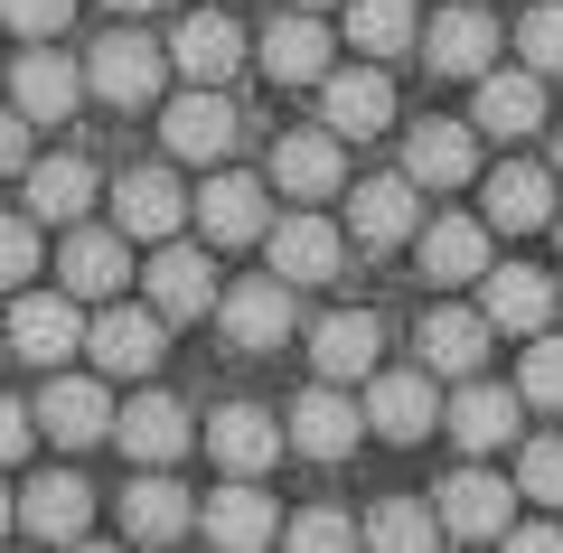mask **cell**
<instances>
[{
	"label": "cell",
	"mask_w": 563,
	"mask_h": 553,
	"mask_svg": "<svg viewBox=\"0 0 563 553\" xmlns=\"http://www.w3.org/2000/svg\"><path fill=\"white\" fill-rule=\"evenodd\" d=\"M263 254H273V281L310 291V281H339L347 273V225H329L320 207H301V217L263 225Z\"/></svg>",
	"instance_id": "obj_1"
},
{
	"label": "cell",
	"mask_w": 563,
	"mask_h": 553,
	"mask_svg": "<svg viewBox=\"0 0 563 553\" xmlns=\"http://www.w3.org/2000/svg\"><path fill=\"white\" fill-rule=\"evenodd\" d=\"M0 347L29 356V366H66V356L85 347V310L66 291H10V329H0Z\"/></svg>",
	"instance_id": "obj_2"
},
{
	"label": "cell",
	"mask_w": 563,
	"mask_h": 553,
	"mask_svg": "<svg viewBox=\"0 0 563 553\" xmlns=\"http://www.w3.org/2000/svg\"><path fill=\"white\" fill-rule=\"evenodd\" d=\"M161 76H169V57L141 29H113V38H95V57H85V85H95L113 113H141V103L161 95Z\"/></svg>",
	"instance_id": "obj_3"
},
{
	"label": "cell",
	"mask_w": 563,
	"mask_h": 553,
	"mask_svg": "<svg viewBox=\"0 0 563 553\" xmlns=\"http://www.w3.org/2000/svg\"><path fill=\"white\" fill-rule=\"evenodd\" d=\"M432 516H442V534H461V544H498V534L517 526V478L451 469L442 497H432Z\"/></svg>",
	"instance_id": "obj_4"
},
{
	"label": "cell",
	"mask_w": 563,
	"mask_h": 553,
	"mask_svg": "<svg viewBox=\"0 0 563 553\" xmlns=\"http://www.w3.org/2000/svg\"><path fill=\"white\" fill-rule=\"evenodd\" d=\"M113 225L122 235H141V244H169L188 225V188H179V169L169 159H151V169H122L113 178Z\"/></svg>",
	"instance_id": "obj_5"
},
{
	"label": "cell",
	"mask_w": 563,
	"mask_h": 553,
	"mask_svg": "<svg viewBox=\"0 0 563 553\" xmlns=\"http://www.w3.org/2000/svg\"><path fill=\"white\" fill-rule=\"evenodd\" d=\"M366 432H385V441H422L432 422H442V395H432V366H376L366 376Z\"/></svg>",
	"instance_id": "obj_6"
},
{
	"label": "cell",
	"mask_w": 563,
	"mask_h": 553,
	"mask_svg": "<svg viewBox=\"0 0 563 553\" xmlns=\"http://www.w3.org/2000/svg\"><path fill=\"white\" fill-rule=\"evenodd\" d=\"M113 441L141 460V469H179L188 441H198V422H188L179 395H161V385H151V395H132V403L113 413Z\"/></svg>",
	"instance_id": "obj_7"
},
{
	"label": "cell",
	"mask_w": 563,
	"mask_h": 553,
	"mask_svg": "<svg viewBox=\"0 0 563 553\" xmlns=\"http://www.w3.org/2000/svg\"><path fill=\"white\" fill-rule=\"evenodd\" d=\"M57 273H66V300H113L122 281H132V235L122 225H66L57 244Z\"/></svg>",
	"instance_id": "obj_8"
},
{
	"label": "cell",
	"mask_w": 563,
	"mask_h": 553,
	"mask_svg": "<svg viewBox=\"0 0 563 553\" xmlns=\"http://www.w3.org/2000/svg\"><path fill=\"white\" fill-rule=\"evenodd\" d=\"M235 141H244V113L217 95V85H188V95L161 113V151L169 159H225Z\"/></svg>",
	"instance_id": "obj_9"
},
{
	"label": "cell",
	"mask_w": 563,
	"mask_h": 553,
	"mask_svg": "<svg viewBox=\"0 0 563 553\" xmlns=\"http://www.w3.org/2000/svg\"><path fill=\"white\" fill-rule=\"evenodd\" d=\"M273 188H282V198H301V207L339 198V188H347V141L329 132V122H320V132H282L273 141Z\"/></svg>",
	"instance_id": "obj_10"
},
{
	"label": "cell",
	"mask_w": 563,
	"mask_h": 553,
	"mask_svg": "<svg viewBox=\"0 0 563 553\" xmlns=\"http://www.w3.org/2000/svg\"><path fill=\"white\" fill-rule=\"evenodd\" d=\"M385 356V319L376 310H329L320 329H310V376L320 385H366Z\"/></svg>",
	"instance_id": "obj_11"
},
{
	"label": "cell",
	"mask_w": 563,
	"mask_h": 553,
	"mask_svg": "<svg viewBox=\"0 0 563 553\" xmlns=\"http://www.w3.org/2000/svg\"><path fill=\"white\" fill-rule=\"evenodd\" d=\"M282 441L310 451V460H347V451L366 441V413L347 403V385H320V376H310L301 403H291V422H282Z\"/></svg>",
	"instance_id": "obj_12"
},
{
	"label": "cell",
	"mask_w": 563,
	"mask_h": 553,
	"mask_svg": "<svg viewBox=\"0 0 563 553\" xmlns=\"http://www.w3.org/2000/svg\"><path fill=\"white\" fill-rule=\"evenodd\" d=\"M10 526H20V534H47V544H76V534L95 526V488H85L76 469H38L20 497H10Z\"/></svg>",
	"instance_id": "obj_13"
},
{
	"label": "cell",
	"mask_w": 563,
	"mask_h": 553,
	"mask_svg": "<svg viewBox=\"0 0 563 553\" xmlns=\"http://www.w3.org/2000/svg\"><path fill=\"white\" fill-rule=\"evenodd\" d=\"M85 347H95V376H151L169 347V319L161 310H95L85 319Z\"/></svg>",
	"instance_id": "obj_14"
},
{
	"label": "cell",
	"mask_w": 563,
	"mask_h": 553,
	"mask_svg": "<svg viewBox=\"0 0 563 553\" xmlns=\"http://www.w3.org/2000/svg\"><path fill=\"white\" fill-rule=\"evenodd\" d=\"M141 281H151V310H161L169 329H179V319H207V310H217V263H207L198 244H179V235H169L151 263H141Z\"/></svg>",
	"instance_id": "obj_15"
},
{
	"label": "cell",
	"mask_w": 563,
	"mask_h": 553,
	"mask_svg": "<svg viewBox=\"0 0 563 553\" xmlns=\"http://www.w3.org/2000/svg\"><path fill=\"white\" fill-rule=\"evenodd\" d=\"M217 329H225V347H244V356H263V347H282L291 338V281H235V291H217Z\"/></svg>",
	"instance_id": "obj_16"
},
{
	"label": "cell",
	"mask_w": 563,
	"mask_h": 553,
	"mask_svg": "<svg viewBox=\"0 0 563 553\" xmlns=\"http://www.w3.org/2000/svg\"><path fill=\"white\" fill-rule=\"evenodd\" d=\"M188 217L207 225V244H263V225H273V198H263V178L217 169L198 198H188Z\"/></svg>",
	"instance_id": "obj_17"
},
{
	"label": "cell",
	"mask_w": 563,
	"mask_h": 553,
	"mask_svg": "<svg viewBox=\"0 0 563 553\" xmlns=\"http://www.w3.org/2000/svg\"><path fill=\"white\" fill-rule=\"evenodd\" d=\"M536 122H544V76H536V66H488L479 95H470V132H488V141H526Z\"/></svg>",
	"instance_id": "obj_18"
},
{
	"label": "cell",
	"mask_w": 563,
	"mask_h": 553,
	"mask_svg": "<svg viewBox=\"0 0 563 553\" xmlns=\"http://www.w3.org/2000/svg\"><path fill=\"white\" fill-rule=\"evenodd\" d=\"M76 103H85V66H76V57H57L47 38L29 47L20 66H10V113H20V122H66Z\"/></svg>",
	"instance_id": "obj_19"
},
{
	"label": "cell",
	"mask_w": 563,
	"mask_h": 553,
	"mask_svg": "<svg viewBox=\"0 0 563 553\" xmlns=\"http://www.w3.org/2000/svg\"><path fill=\"white\" fill-rule=\"evenodd\" d=\"M198 526H207V544H217V553H263L282 534V507L263 497V478H225V488L198 507Z\"/></svg>",
	"instance_id": "obj_20"
},
{
	"label": "cell",
	"mask_w": 563,
	"mask_h": 553,
	"mask_svg": "<svg viewBox=\"0 0 563 553\" xmlns=\"http://www.w3.org/2000/svg\"><path fill=\"white\" fill-rule=\"evenodd\" d=\"M320 113L339 141H366L395 122V85H385V66H329L320 76Z\"/></svg>",
	"instance_id": "obj_21"
},
{
	"label": "cell",
	"mask_w": 563,
	"mask_h": 553,
	"mask_svg": "<svg viewBox=\"0 0 563 553\" xmlns=\"http://www.w3.org/2000/svg\"><path fill=\"white\" fill-rule=\"evenodd\" d=\"M479 319L507 338H536L544 319H554V281L536 273V263H488L479 273Z\"/></svg>",
	"instance_id": "obj_22"
},
{
	"label": "cell",
	"mask_w": 563,
	"mask_h": 553,
	"mask_svg": "<svg viewBox=\"0 0 563 553\" xmlns=\"http://www.w3.org/2000/svg\"><path fill=\"white\" fill-rule=\"evenodd\" d=\"M207 451H217L225 478H263L282 460V422L263 413V403H217V413H207Z\"/></svg>",
	"instance_id": "obj_23"
},
{
	"label": "cell",
	"mask_w": 563,
	"mask_h": 553,
	"mask_svg": "<svg viewBox=\"0 0 563 553\" xmlns=\"http://www.w3.org/2000/svg\"><path fill=\"white\" fill-rule=\"evenodd\" d=\"M422 57H432V76H470L479 85L488 66H498V20H488L479 0H461V10H442V20L422 29Z\"/></svg>",
	"instance_id": "obj_24"
},
{
	"label": "cell",
	"mask_w": 563,
	"mask_h": 553,
	"mask_svg": "<svg viewBox=\"0 0 563 553\" xmlns=\"http://www.w3.org/2000/svg\"><path fill=\"white\" fill-rule=\"evenodd\" d=\"M20 207H29L38 225H76L85 207H95V159H76V151L29 159V169H20Z\"/></svg>",
	"instance_id": "obj_25"
},
{
	"label": "cell",
	"mask_w": 563,
	"mask_h": 553,
	"mask_svg": "<svg viewBox=\"0 0 563 553\" xmlns=\"http://www.w3.org/2000/svg\"><path fill=\"white\" fill-rule=\"evenodd\" d=\"M347 235L376 244V254L413 244V235H422V188H413V178H366L357 198H347Z\"/></svg>",
	"instance_id": "obj_26"
},
{
	"label": "cell",
	"mask_w": 563,
	"mask_h": 553,
	"mask_svg": "<svg viewBox=\"0 0 563 553\" xmlns=\"http://www.w3.org/2000/svg\"><path fill=\"white\" fill-rule=\"evenodd\" d=\"M517 385H479V376H461V395L442 403V422H451V441H461L470 460L479 451H507V441H517Z\"/></svg>",
	"instance_id": "obj_27"
},
{
	"label": "cell",
	"mask_w": 563,
	"mask_h": 553,
	"mask_svg": "<svg viewBox=\"0 0 563 553\" xmlns=\"http://www.w3.org/2000/svg\"><path fill=\"white\" fill-rule=\"evenodd\" d=\"M29 422H38L47 441H66V451H95V441L113 432V395H103L95 376H57V385L38 395V413H29Z\"/></svg>",
	"instance_id": "obj_28"
},
{
	"label": "cell",
	"mask_w": 563,
	"mask_h": 553,
	"mask_svg": "<svg viewBox=\"0 0 563 553\" xmlns=\"http://www.w3.org/2000/svg\"><path fill=\"white\" fill-rule=\"evenodd\" d=\"M554 217V169L544 159H498L488 169V235H536Z\"/></svg>",
	"instance_id": "obj_29"
},
{
	"label": "cell",
	"mask_w": 563,
	"mask_h": 553,
	"mask_svg": "<svg viewBox=\"0 0 563 553\" xmlns=\"http://www.w3.org/2000/svg\"><path fill=\"white\" fill-rule=\"evenodd\" d=\"M413 254H422L432 281H479L488 263H498V235H488V217H432L413 235Z\"/></svg>",
	"instance_id": "obj_30"
},
{
	"label": "cell",
	"mask_w": 563,
	"mask_h": 553,
	"mask_svg": "<svg viewBox=\"0 0 563 553\" xmlns=\"http://www.w3.org/2000/svg\"><path fill=\"white\" fill-rule=\"evenodd\" d=\"M169 66H179L188 85H225L244 66V29L225 20V10H198V20L169 29Z\"/></svg>",
	"instance_id": "obj_31"
},
{
	"label": "cell",
	"mask_w": 563,
	"mask_h": 553,
	"mask_svg": "<svg viewBox=\"0 0 563 553\" xmlns=\"http://www.w3.org/2000/svg\"><path fill=\"white\" fill-rule=\"evenodd\" d=\"M470 169H479V132L470 122H413V141H404V178L413 188H470Z\"/></svg>",
	"instance_id": "obj_32"
},
{
	"label": "cell",
	"mask_w": 563,
	"mask_h": 553,
	"mask_svg": "<svg viewBox=\"0 0 563 553\" xmlns=\"http://www.w3.org/2000/svg\"><path fill=\"white\" fill-rule=\"evenodd\" d=\"M188 526H198V507H188V488L169 469H141L132 488H122V534H132V544H179Z\"/></svg>",
	"instance_id": "obj_33"
},
{
	"label": "cell",
	"mask_w": 563,
	"mask_h": 553,
	"mask_svg": "<svg viewBox=\"0 0 563 553\" xmlns=\"http://www.w3.org/2000/svg\"><path fill=\"white\" fill-rule=\"evenodd\" d=\"M263 76H273V85H320V76H329V29H320V10H282V20L263 29Z\"/></svg>",
	"instance_id": "obj_34"
},
{
	"label": "cell",
	"mask_w": 563,
	"mask_h": 553,
	"mask_svg": "<svg viewBox=\"0 0 563 553\" xmlns=\"http://www.w3.org/2000/svg\"><path fill=\"white\" fill-rule=\"evenodd\" d=\"M357 553H442V516L422 497H376L357 516Z\"/></svg>",
	"instance_id": "obj_35"
},
{
	"label": "cell",
	"mask_w": 563,
	"mask_h": 553,
	"mask_svg": "<svg viewBox=\"0 0 563 553\" xmlns=\"http://www.w3.org/2000/svg\"><path fill=\"white\" fill-rule=\"evenodd\" d=\"M488 319L479 310H432L422 319V366H432V376H479L488 366Z\"/></svg>",
	"instance_id": "obj_36"
},
{
	"label": "cell",
	"mask_w": 563,
	"mask_h": 553,
	"mask_svg": "<svg viewBox=\"0 0 563 553\" xmlns=\"http://www.w3.org/2000/svg\"><path fill=\"white\" fill-rule=\"evenodd\" d=\"M347 38L366 57H404L413 47V0H347Z\"/></svg>",
	"instance_id": "obj_37"
},
{
	"label": "cell",
	"mask_w": 563,
	"mask_h": 553,
	"mask_svg": "<svg viewBox=\"0 0 563 553\" xmlns=\"http://www.w3.org/2000/svg\"><path fill=\"white\" fill-rule=\"evenodd\" d=\"M273 544H282V553H357V516H339V507H301V516H282Z\"/></svg>",
	"instance_id": "obj_38"
},
{
	"label": "cell",
	"mask_w": 563,
	"mask_h": 553,
	"mask_svg": "<svg viewBox=\"0 0 563 553\" xmlns=\"http://www.w3.org/2000/svg\"><path fill=\"white\" fill-rule=\"evenodd\" d=\"M517 403H544V413H563V338H526V366H517Z\"/></svg>",
	"instance_id": "obj_39"
},
{
	"label": "cell",
	"mask_w": 563,
	"mask_h": 553,
	"mask_svg": "<svg viewBox=\"0 0 563 553\" xmlns=\"http://www.w3.org/2000/svg\"><path fill=\"white\" fill-rule=\"evenodd\" d=\"M517 497H536V507H563V432H536L517 451Z\"/></svg>",
	"instance_id": "obj_40"
},
{
	"label": "cell",
	"mask_w": 563,
	"mask_h": 553,
	"mask_svg": "<svg viewBox=\"0 0 563 553\" xmlns=\"http://www.w3.org/2000/svg\"><path fill=\"white\" fill-rule=\"evenodd\" d=\"M517 57L536 66V76H563V0H536L517 20Z\"/></svg>",
	"instance_id": "obj_41"
},
{
	"label": "cell",
	"mask_w": 563,
	"mask_h": 553,
	"mask_svg": "<svg viewBox=\"0 0 563 553\" xmlns=\"http://www.w3.org/2000/svg\"><path fill=\"white\" fill-rule=\"evenodd\" d=\"M38 273V217H0V291H29Z\"/></svg>",
	"instance_id": "obj_42"
},
{
	"label": "cell",
	"mask_w": 563,
	"mask_h": 553,
	"mask_svg": "<svg viewBox=\"0 0 563 553\" xmlns=\"http://www.w3.org/2000/svg\"><path fill=\"white\" fill-rule=\"evenodd\" d=\"M0 20L20 29V38H57V29L76 20V0H0Z\"/></svg>",
	"instance_id": "obj_43"
},
{
	"label": "cell",
	"mask_w": 563,
	"mask_h": 553,
	"mask_svg": "<svg viewBox=\"0 0 563 553\" xmlns=\"http://www.w3.org/2000/svg\"><path fill=\"white\" fill-rule=\"evenodd\" d=\"M20 169H29V122L0 103V178H20Z\"/></svg>",
	"instance_id": "obj_44"
},
{
	"label": "cell",
	"mask_w": 563,
	"mask_h": 553,
	"mask_svg": "<svg viewBox=\"0 0 563 553\" xmlns=\"http://www.w3.org/2000/svg\"><path fill=\"white\" fill-rule=\"evenodd\" d=\"M498 553H563V526H507Z\"/></svg>",
	"instance_id": "obj_45"
},
{
	"label": "cell",
	"mask_w": 563,
	"mask_h": 553,
	"mask_svg": "<svg viewBox=\"0 0 563 553\" xmlns=\"http://www.w3.org/2000/svg\"><path fill=\"white\" fill-rule=\"evenodd\" d=\"M29 432H38V422H29V413H20V403L0 395V460H20V451H29Z\"/></svg>",
	"instance_id": "obj_46"
},
{
	"label": "cell",
	"mask_w": 563,
	"mask_h": 553,
	"mask_svg": "<svg viewBox=\"0 0 563 553\" xmlns=\"http://www.w3.org/2000/svg\"><path fill=\"white\" fill-rule=\"evenodd\" d=\"M66 553H122V544H85V534H76V544H66Z\"/></svg>",
	"instance_id": "obj_47"
},
{
	"label": "cell",
	"mask_w": 563,
	"mask_h": 553,
	"mask_svg": "<svg viewBox=\"0 0 563 553\" xmlns=\"http://www.w3.org/2000/svg\"><path fill=\"white\" fill-rule=\"evenodd\" d=\"M103 10H151V0H103Z\"/></svg>",
	"instance_id": "obj_48"
},
{
	"label": "cell",
	"mask_w": 563,
	"mask_h": 553,
	"mask_svg": "<svg viewBox=\"0 0 563 553\" xmlns=\"http://www.w3.org/2000/svg\"><path fill=\"white\" fill-rule=\"evenodd\" d=\"M0 534H10V488H0Z\"/></svg>",
	"instance_id": "obj_49"
},
{
	"label": "cell",
	"mask_w": 563,
	"mask_h": 553,
	"mask_svg": "<svg viewBox=\"0 0 563 553\" xmlns=\"http://www.w3.org/2000/svg\"><path fill=\"white\" fill-rule=\"evenodd\" d=\"M554 178H563V132H554Z\"/></svg>",
	"instance_id": "obj_50"
},
{
	"label": "cell",
	"mask_w": 563,
	"mask_h": 553,
	"mask_svg": "<svg viewBox=\"0 0 563 553\" xmlns=\"http://www.w3.org/2000/svg\"><path fill=\"white\" fill-rule=\"evenodd\" d=\"M291 10H329V0H291Z\"/></svg>",
	"instance_id": "obj_51"
},
{
	"label": "cell",
	"mask_w": 563,
	"mask_h": 553,
	"mask_svg": "<svg viewBox=\"0 0 563 553\" xmlns=\"http://www.w3.org/2000/svg\"><path fill=\"white\" fill-rule=\"evenodd\" d=\"M554 244H563V217H554Z\"/></svg>",
	"instance_id": "obj_52"
},
{
	"label": "cell",
	"mask_w": 563,
	"mask_h": 553,
	"mask_svg": "<svg viewBox=\"0 0 563 553\" xmlns=\"http://www.w3.org/2000/svg\"><path fill=\"white\" fill-rule=\"evenodd\" d=\"M0 356H10V347H0Z\"/></svg>",
	"instance_id": "obj_53"
}]
</instances>
